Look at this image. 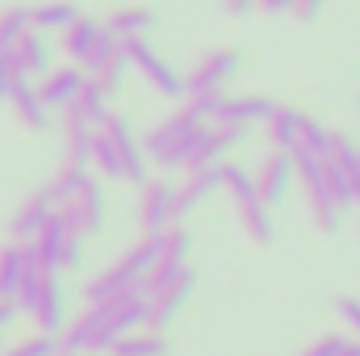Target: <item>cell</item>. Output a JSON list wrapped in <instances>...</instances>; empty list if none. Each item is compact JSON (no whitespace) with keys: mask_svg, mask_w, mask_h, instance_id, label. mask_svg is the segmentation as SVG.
Here are the masks:
<instances>
[{"mask_svg":"<svg viewBox=\"0 0 360 356\" xmlns=\"http://www.w3.org/2000/svg\"><path fill=\"white\" fill-rule=\"evenodd\" d=\"M143 323H147V281H139L130 293H122L113 302H92L80 319H68V327L59 336V352L63 356H109L117 340H126Z\"/></svg>","mask_w":360,"mask_h":356,"instance_id":"6da1fadb","label":"cell"},{"mask_svg":"<svg viewBox=\"0 0 360 356\" xmlns=\"http://www.w3.org/2000/svg\"><path fill=\"white\" fill-rule=\"evenodd\" d=\"M218 172H222V189H231V197H235L243 235H248L252 243H272V239H276V222H272V210L260 201V193H256L252 172H248L243 164H235V160H226Z\"/></svg>","mask_w":360,"mask_h":356,"instance_id":"7a4b0ae2","label":"cell"},{"mask_svg":"<svg viewBox=\"0 0 360 356\" xmlns=\"http://www.w3.org/2000/svg\"><path fill=\"white\" fill-rule=\"evenodd\" d=\"M323 164H327V160H314V155H306V151H293L297 189L306 193V205H310L314 227L327 231V235H335L340 222H344V210L335 205V197H331V189H327V172H323Z\"/></svg>","mask_w":360,"mask_h":356,"instance_id":"3957f363","label":"cell"},{"mask_svg":"<svg viewBox=\"0 0 360 356\" xmlns=\"http://www.w3.org/2000/svg\"><path fill=\"white\" fill-rule=\"evenodd\" d=\"M122 46H126V55H130V72H139V76L147 80V89H155L160 96H168V101H180V96H184L180 72L147 42V38H130V42H122Z\"/></svg>","mask_w":360,"mask_h":356,"instance_id":"277c9868","label":"cell"},{"mask_svg":"<svg viewBox=\"0 0 360 356\" xmlns=\"http://www.w3.org/2000/svg\"><path fill=\"white\" fill-rule=\"evenodd\" d=\"M243 68V51L239 46H222V51H210L193 76L184 80V96H226V84L239 76Z\"/></svg>","mask_w":360,"mask_h":356,"instance_id":"5b68a950","label":"cell"},{"mask_svg":"<svg viewBox=\"0 0 360 356\" xmlns=\"http://www.w3.org/2000/svg\"><path fill=\"white\" fill-rule=\"evenodd\" d=\"M96 130L109 139V147H113V155H117V164H122V180H130V184H139V189H143V184H147V155H143V143H139V134H134L130 117L109 113Z\"/></svg>","mask_w":360,"mask_h":356,"instance_id":"8992f818","label":"cell"},{"mask_svg":"<svg viewBox=\"0 0 360 356\" xmlns=\"http://www.w3.org/2000/svg\"><path fill=\"white\" fill-rule=\"evenodd\" d=\"M25 314L38 323V336H55V340L63 336V327H68V289H63L59 272H42Z\"/></svg>","mask_w":360,"mask_h":356,"instance_id":"52a82bcc","label":"cell"},{"mask_svg":"<svg viewBox=\"0 0 360 356\" xmlns=\"http://www.w3.org/2000/svg\"><path fill=\"white\" fill-rule=\"evenodd\" d=\"M188 256H193V235L184 231V227H168L164 235H160V256H155V268L147 272V298L155 293V289H164V285H172L188 265Z\"/></svg>","mask_w":360,"mask_h":356,"instance_id":"ba28073f","label":"cell"},{"mask_svg":"<svg viewBox=\"0 0 360 356\" xmlns=\"http://www.w3.org/2000/svg\"><path fill=\"white\" fill-rule=\"evenodd\" d=\"M63 214V222H68V231H76V235H101L105 231V180H96L89 172V180L80 184V193L59 210Z\"/></svg>","mask_w":360,"mask_h":356,"instance_id":"9c48e42d","label":"cell"},{"mask_svg":"<svg viewBox=\"0 0 360 356\" xmlns=\"http://www.w3.org/2000/svg\"><path fill=\"white\" fill-rule=\"evenodd\" d=\"M252 139V130L248 126H235V122H214V126H205V139H201V147H197V155L188 160V168L193 172H205V168H222L243 143Z\"/></svg>","mask_w":360,"mask_h":356,"instance_id":"30bf717a","label":"cell"},{"mask_svg":"<svg viewBox=\"0 0 360 356\" xmlns=\"http://www.w3.org/2000/svg\"><path fill=\"white\" fill-rule=\"evenodd\" d=\"M193 289H197V272L184 268L172 285H164V289H155V293L147 298V323H143V327H147V331H168V323L184 310V302L193 298Z\"/></svg>","mask_w":360,"mask_h":356,"instance_id":"8fae6325","label":"cell"},{"mask_svg":"<svg viewBox=\"0 0 360 356\" xmlns=\"http://www.w3.org/2000/svg\"><path fill=\"white\" fill-rule=\"evenodd\" d=\"M256 180V193H260V201L264 205H281L285 197H289V189L297 184V172H293V155H285V151H272L264 155V164H260V172H252Z\"/></svg>","mask_w":360,"mask_h":356,"instance_id":"7c38bea8","label":"cell"},{"mask_svg":"<svg viewBox=\"0 0 360 356\" xmlns=\"http://www.w3.org/2000/svg\"><path fill=\"white\" fill-rule=\"evenodd\" d=\"M172 193H176L172 180H147L143 184V197H139V227H143V235H164L172 227Z\"/></svg>","mask_w":360,"mask_h":356,"instance_id":"4fadbf2b","label":"cell"},{"mask_svg":"<svg viewBox=\"0 0 360 356\" xmlns=\"http://www.w3.org/2000/svg\"><path fill=\"white\" fill-rule=\"evenodd\" d=\"M222 189V172L218 168H205V172H193V177L180 184L176 193H172V227H180V222H188L214 193Z\"/></svg>","mask_w":360,"mask_h":356,"instance_id":"5bb4252c","label":"cell"},{"mask_svg":"<svg viewBox=\"0 0 360 356\" xmlns=\"http://www.w3.org/2000/svg\"><path fill=\"white\" fill-rule=\"evenodd\" d=\"M63 243H68V222H63V214L55 210L46 222H42V231L30 239V252H34V260L42 272H59L63 265Z\"/></svg>","mask_w":360,"mask_h":356,"instance_id":"9a60e30c","label":"cell"},{"mask_svg":"<svg viewBox=\"0 0 360 356\" xmlns=\"http://www.w3.org/2000/svg\"><path fill=\"white\" fill-rule=\"evenodd\" d=\"M84 80H89V76H84V68H76V63H68V68H51V72L42 76V84H38V96H42L46 109H68L72 96L80 92Z\"/></svg>","mask_w":360,"mask_h":356,"instance_id":"2e32d148","label":"cell"},{"mask_svg":"<svg viewBox=\"0 0 360 356\" xmlns=\"http://www.w3.org/2000/svg\"><path fill=\"white\" fill-rule=\"evenodd\" d=\"M55 214V201H51V193L46 189H38V193H30L25 201H21V210L13 214V222H8V231H13V243H30L38 231H42V222Z\"/></svg>","mask_w":360,"mask_h":356,"instance_id":"e0dca14e","label":"cell"},{"mask_svg":"<svg viewBox=\"0 0 360 356\" xmlns=\"http://www.w3.org/2000/svg\"><path fill=\"white\" fill-rule=\"evenodd\" d=\"M8 55H13V68H17L21 80H34V76H46V72H51V42H46V34H38V30H30Z\"/></svg>","mask_w":360,"mask_h":356,"instance_id":"ac0fdd59","label":"cell"},{"mask_svg":"<svg viewBox=\"0 0 360 356\" xmlns=\"http://www.w3.org/2000/svg\"><path fill=\"white\" fill-rule=\"evenodd\" d=\"M155 25H160V13H155L151 4H130V8H117V13L105 21V30H109L117 42H130V38H147Z\"/></svg>","mask_w":360,"mask_h":356,"instance_id":"d6986e66","label":"cell"},{"mask_svg":"<svg viewBox=\"0 0 360 356\" xmlns=\"http://www.w3.org/2000/svg\"><path fill=\"white\" fill-rule=\"evenodd\" d=\"M4 101L13 105V113H17L21 126H30V130H46V105H42V96H38V84H34V80H13V89H8Z\"/></svg>","mask_w":360,"mask_h":356,"instance_id":"ffe728a7","label":"cell"},{"mask_svg":"<svg viewBox=\"0 0 360 356\" xmlns=\"http://www.w3.org/2000/svg\"><path fill=\"white\" fill-rule=\"evenodd\" d=\"M276 109L269 96H226L222 109H218V122H235V126H256V122H269V113Z\"/></svg>","mask_w":360,"mask_h":356,"instance_id":"44dd1931","label":"cell"},{"mask_svg":"<svg viewBox=\"0 0 360 356\" xmlns=\"http://www.w3.org/2000/svg\"><path fill=\"white\" fill-rule=\"evenodd\" d=\"M68 113H72V117H80L84 126H92V130H96V126L109 117V96H105V92H101V84H96V80L89 76V80L80 84V92L72 96Z\"/></svg>","mask_w":360,"mask_h":356,"instance_id":"7402d4cb","label":"cell"},{"mask_svg":"<svg viewBox=\"0 0 360 356\" xmlns=\"http://www.w3.org/2000/svg\"><path fill=\"white\" fill-rule=\"evenodd\" d=\"M269 143L272 151H285V155H293L297 151V126H302V113L297 109H289V105H276L269 113Z\"/></svg>","mask_w":360,"mask_h":356,"instance_id":"603a6c76","label":"cell"},{"mask_svg":"<svg viewBox=\"0 0 360 356\" xmlns=\"http://www.w3.org/2000/svg\"><path fill=\"white\" fill-rule=\"evenodd\" d=\"M297 151H306V155H314V160H331V151H335V130H327L323 122H314V117L302 113V126H297Z\"/></svg>","mask_w":360,"mask_h":356,"instance_id":"cb8c5ba5","label":"cell"},{"mask_svg":"<svg viewBox=\"0 0 360 356\" xmlns=\"http://www.w3.org/2000/svg\"><path fill=\"white\" fill-rule=\"evenodd\" d=\"M96 34H101V21H92V17H76V21L63 30V51L72 55V63H76V68H84V59H89Z\"/></svg>","mask_w":360,"mask_h":356,"instance_id":"d4e9b609","label":"cell"},{"mask_svg":"<svg viewBox=\"0 0 360 356\" xmlns=\"http://www.w3.org/2000/svg\"><path fill=\"white\" fill-rule=\"evenodd\" d=\"M76 17H80V13H76V4H72V0H46V4H38V8H30V25H34L38 34L68 30Z\"/></svg>","mask_w":360,"mask_h":356,"instance_id":"484cf974","label":"cell"},{"mask_svg":"<svg viewBox=\"0 0 360 356\" xmlns=\"http://www.w3.org/2000/svg\"><path fill=\"white\" fill-rule=\"evenodd\" d=\"M168 336L164 331H147V327H139V331H130L126 340H117L113 344V356H168Z\"/></svg>","mask_w":360,"mask_h":356,"instance_id":"4316f807","label":"cell"},{"mask_svg":"<svg viewBox=\"0 0 360 356\" xmlns=\"http://www.w3.org/2000/svg\"><path fill=\"white\" fill-rule=\"evenodd\" d=\"M92 126H84L80 117H72L68 113V160L63 164H76V168H84L89 172L92 168Z\"/></svg>","mask_w":360,"mask_h":356,"instance_id":"83f0119b","label":"cell"},{"mask_svg":"<svg viewBox=\"0 0 360 356\" xmlns=\"http://www.w3.org/2000/svg\"><path fill=\"white\" fill-rule=\"evenodd\" d=\"M89 180V172L84 168H76V164H63L59 172H55V180L46 184V193H51V201H55V210H63L76 193H80V184Z\"/></svg>","mask_w":360,"mask_h":356,"instance_id":"f1b7e54d","label":"cell"},{"mask_svg":"<svg viewBox=\"0 0 360 356\" xmlns=\"http://www.w3.org/2000/svg\"><path fill=\"white\" fill-rule=\"evenodd\" d=\"M126 76H130V55H126V46H117V55L92 76L96 84H101V92L105 96H117V92H126Z\"/></svg>","mask_w":360,"mask_h":356,"instance_id":"f546056e","label":"cell"},{"mask_svg":"<svg viewBox=\"0 0 360 356\" xmlns=\"http://www.w3.org/2000/svg\"><path fill=\"white\" fill-rule=\"evenodd\" d=\"M30 30H34V25H30V8H21V4L4 8V13H0V51H13Z\"/></svg>","mask_w":360,"mask_h":356,"instance_id":"4dcf8cb0","label":"cell"},{"mask_svg":"<svg viewBox=\"0 0 360 356\" xmlns=\"http://www.w3.org/2000/svg\"><path fill=\"white\" fill-rule=\"evenodd\" d=\"M117 46H122V42H117V38L101 25V34H96V42H92V51H89V59H84V72H89V76H96V72H101V68L117 55Z\"/></svg>","mask_w":360,"mask_h":356,"instance_id":"1f68e13d","label":"cell"},{"mask_svg":"<svg viewBox=\"0 0 360 356\" xmlns=\"http://www.w3.org/2000/svg\"><path fill=\"white\" fill-rule=\"evenodd\" d=\"M4 356H59V340L55 336H34V340H21V344L4 348Z\"/></svg>","mask_w":360,"mask_h":356,"instance_id":"d6a6232c","label":"cell"},{"mask_svg":"<svg viewBox=\"0 0 360 356\" xmlns=\"http://www.w3.org/2000/svg\"><path fill=\"white\" fill-rule=\"evenodd\" d=\"M348 344H352L348 336H323V340H314V344H310L302 356H340Z\"/></svg>","mask_w":360,"mask_h":356,"instance_id":"836d02e7","label":"cell"},{"mask_svg":"<svg viewBox=\"0 0 360 356\" xmlns=\"http://www.w3.org/2000/svg\"><path fill=\"white\" fill-rule=\"evenodd\" d=\"M80 260H84V235L68 231V243H63V265H59V268H80Z\"/></svg>","mask_w":360,"mask_h":356,"instance_id":"e575fe53","label":"cell"},{"mask_svg":"<svg viewBox=\"0 0 360 356\" xmlns=\"http://www.w3.org/2000/svg\"><path fill=\"white\" fill-rule=\"evenodd\" d=\"M13 80H21V76H17V68H13V55H8V51H0V101L8 96Z\"/></svg>","mask_w":360,"mask_h":356,"instance_id":"d590c367","label":"cell"},{"mask_svg":"<svg viewBox=\"0 0 360 356\" xmlns=\"http://www.w3.org/2000/svg\"><path fill=\"white\" fill-rule=\"evenodd\" d=\"M340 314H344V323L360 336V298H340Z\"/></svg>","mask_w":360,"mask_h":356,"instance_id":"8d00e7d4","label":"cell"},{"mask_svg":"<svg viewBox=\"0 0 360 356\" xmlns=\"http://www.w3.org/2000/svg\"><path fill=\"white\" fill-rule=\"evenodd\" d=\"M323 4H327V0H297V4H293V13H297L302 21H319Z\"/></svg>","mask_w":360,"mask_h":356,"instance_id":"74e56055","label":"cell"},{"mask_svg":"<svg viewBox=\"0 0 360 356\" xmlns=\"http://www.w3.org/2000/svg\"><path fill=\"white\" fill-rule=\"evenodd\" d=\"M17 314H21V306H17V302H4V298H0V331H4L8 323H17Z\"/></svg>","mask_w":360,"mask_h":356,"instance_id":"f35d334b","label":"cell"},{"mask_svg":"<svg viewBox=\"0 0 360 356\" xmlns=\"http://www.w3.org/2000/svg\"><path fill=\"white\" fill-rule=\"evenodd\" d=\"M256 4H260L264 13H272V17H276V13H289V8H293L297 0H256Z\"/></svg>","mask_w":360,"mask_h":356,"instance_id":"ab89813d","label":"cell"},{"mask_svg":"<svg viewBox=\"0 0 360 356\" xmlns=\"http://www.w3.org/2000/svg\"><path fill=\"white\" fill-rule=\"evenodd\" d=\"M226 8H231L235 17H248V13L256 8V0H226Z\"/></svg>","mask_w":360,"mask_h":356,"instance_id":"60d3db41","label":"cell"},{"mask_svg":"<svg viewBox=\"0 0 360 356\" xmlns=\"http://www.w3.org/2000/svg\"><path fill=\"white\" fill-rule=\"evenodd\" d=\"M340 356H360V340H352V344H348V348H344Z\"/></svg>","mask_w":360,"mask_h":356,"instance_id":"b9f144b4","label":"cell"},{"mask_svg":"<svg viewBox=\"0 0 360 356\" xmlns=\"http://www.w3.org/2000/svg\"><path fill=\"white\" fill-rule=\"evenodd\" d=\"M0 356H4V340H0Z\"/></svg>","mask_w":360,"mask_h":356,"instance_id":"7bdbcfd3","label":"cell"},{"mask_svg":"<svg viewBox=\"0 0 360 356\" xmlns=\"http://www.w3.org/2000/svg\"><path fill=\"white\" fill-rule=\"evenodd\" d=\"M59 356H63V352H59Z\"/></svg>","mask_w":360,"mask_h":356,"instance_id":"ee69618b","label":"cell"}]
</instances>
